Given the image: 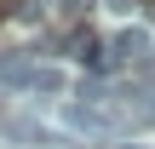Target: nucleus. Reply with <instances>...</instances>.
Returning <instances> with one entry per match:
<instances>
[{
	"label": "nucleus",
	"instance_id": "obj_1",
	"mask_svg": "<svg viewBox=\"0 0 155 149\" xmlns=\"http://www.w3.org/2000/svg\"><path fill=\"white\" fill-rule=\"evenodd\" d=\"M69 57H81V63H92V69H109V52H104V40L92 34V29H69Z\"/></svg>",
	"mask_w": 155,
	"mask_h": 149
},
{
	"label": "nucleus",
	"instance_id": "obj_2",
	"mask_svg": "<svg viewBox=\"0 0 155 149\" xmlns=\"http://www.w3.org/2000/svg\"><path fill=\"white\" fill-rule=\"evenodd\" d=\"M144 57H150V34L144 29H121L109 40V63H144Z\"/></svg>",
	"mask_w": 155,
	"mask_h": 149
},
{
	"label": "nucleus",
	"instance_id": "obj_3",
	"mask_svg": "<svg viewBox=\"0 0 155 149\" xmlns=\"http://www.w3.org/2000/svg\"><path fill=\"white\" fill-rule=\"evenodd\" d=\"M29 75H35V57L29 52H0V86L29 92Z\"/></svg>",
	"mask_w": 155,
	"mask_h": 149
},
{
	"label": "nucleus",
	"instance_id": "obj_4",
	"mask_svg": "<svg viewBox=\"0 0 155 149\" xmlns=\"http://www.w3.org/2000/svg\"><path fill=\"white\" fill-rule=\"evenodd\" d=\"M29 92H35V98H63V92H69V75H63V69H52V63H35Z\"/></svg>",
	"mask_w": 155,
	"mask_h": 149
},
{
	"label": "nucleus",
	"instance_id": "obj_5",
	"mask_svg": "<svg viewBox=\"0 0 155 149\" xmlns=\"http://www.w3.org/2000/svg\"><path fill=\"white\" fill-rule=\"evenodd\" d=\"M104 6H109V11H132L138 0H104Z\"/></svg>",
	"mask_w": 155,
	"mask_h": 149
}]
</instances>
